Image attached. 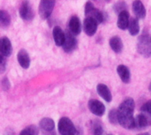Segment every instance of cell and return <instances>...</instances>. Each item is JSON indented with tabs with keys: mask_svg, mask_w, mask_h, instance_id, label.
<instances>
[{
	"mask_svg": "<svg viewBox=\"0 0 151 135\" xmlns=\"http://www.w3.org/2000/svg\"><path fill=\"white\" fill-rule=\"evenodd\" d=\"M135 103L133 98H126L121 104L119 105V109L117 110L118 112V119L119 124L127 129H134V112Z\"/></svg>",
	"mask_w": 151,
	"mask_h": 135,
	"instance_id": "6da1fadb",
	"label": "cell"
},
{
	"mask_svg": "<svg viewBox=\"0 0 151 135\" xmlns=\"http://www.w3.org/2000/svg\"><path fill=\"white\" fill-rule=\"evenodd\" d=\"M138 52L145 57H150L151 56V38L149 34H142L138 40L137 43Z\"/></svg>",
	"mask_w": 151,
	"mask_h": 135,
	"instance_id": "7a4b0ae2",
	"label": "cell"
},
{
	"mask_svg": "<svg viewBox=\"0 0 151 135\" xmlns=\"http://www.w3.org/2000/svg\"><path fill=\"white\" fill-rule=\"evenodd\" d=\"M58 130L61 135H73L76 132V127L68 118H61L58 124Z\"/></svg>",
	"mask_w": 151,
	"mask_h": 135,
	"instance_id": "3957f363",
	"label": "cell"
},
{
	"mask_svg": "<svg viewBox=\"0 0 151 135\" xmlns=\"http://www.w3.org/2000/svg\"><path fill=\"white\" fill-rule=\"evenodd\" d=\"M55 6V0H41L39 4V15L42 19H48Z\"/></svg>",
	"mask_w": 151,
	"mask_h": 135,
	"instance_id": "277c9868",
	"label": "cell"
},
{
	"mask_svg": "<svg viewBox=\"0 0 151 135\" xmlns=\"http://www.w3.org/2000/svg\"><path fill=\"white\" fill-rule=\"evenodd\" d=\"M85 15L87 17H90L95 19L97 23H102L104 21V16L102 11H100L98 9L95 8L93 4L91 2H87L85 5Z\"/></svg>",
	"mask_w": 151,
	"mask_h": 135,
	"instance_id": "5b68a950",
	"label": "cell"
},
{
	"mask_svg": "<svg viewBox=\"0 0 151 135\" xmlns=\"http://www.w3.org/2000/svg\"><path fill=\"white\" fill-rule=\"evenodd\" d=\"M149 126H151V116L142 112L134 118V129H142L144 127H147Z\"/></svg>",
	"mask_w": 151,
	"mask_h": 135,
	"instance_id": "8992f818",
	"label": "cell"
},
{
	"mask_svg": "<svg viewBox=\"0 0 151 135\" xmlns=\"http://www.w3.org/2000/svg\"><path fill=\"white\" fill-rule=\"evenodd\" d=\"M89 111L96 116L101 117L104 114L105 112V106L103 103H101L98 100L92 99L88 102V103Z\"/></svg>",
	"mask_w": 151,
	"mask_h": 135,
	"instance_id": "52a82bcc",
	"label": "cell"
},
{
	"mask_svg": "<svg viewBox=\"0 0 151 135\" xmlns=\"http://www.w3.org/2000/svg\"><path fill=\"white\" fill-rule=\"evenodd\" d=\"M76 45H77V41L74 38L73 34L70 31L66 32L65 34V41L62 45L64 50L67 53H70L76 48Z\"/></svg>",
	"mask_w": 151,
	"mask_h": 135,
	"instance_id": "ba28073f",
	"label": "cell"
},
{
	"mask_svg": "<svg viewBox=\"0 0 151 135\" xmlns=\"http://www.w3.org/2000/svg\"><path fill=\"white\" fill-rule=\"evenodd\" d=\"M19 16L25 20H30L34 18V12L28 1H23L19 8Z\"/></svg>",
	"mask_w": 151,
	"mask_h": 135,
	"instance_id": "9c48e42d",
	"label": "cell"
},
{
	"mask_svg": "<svg viewBox=\"0 0 151 135\" xmlns=\"http://www.w3.org/2000/svg\"><path fill=\"white\" fill-rule=\"evenodd\" d=\"M97 21L90 17H87L84 20V31L88 36H93L97 30Z\"/></svg>",
	"mask_w": 151,
	"mask_h": 135,
	"instance_id": "30bf717a",
	"label": "cell"
},
{
	"mask_svg": "<svg viewBox=\"0 0 151 135\" xmlns=\"http://www.w3.org/2000/svg\"><path fill=\"white\" fill-rule=\"evenodd\" d=\"M12 52V47L10 40L7 37L0 38V53L4 57L11 56Z\"/></svg>",
	"mask_w": 151,
	"mask_h": 135,
	"instance_id": "8fae6325",
	"label": "cell"
},
{
	"mask_svg": "<svg viewBox=\"0 0 151 135\" xmlns=\"http://www.w3.org/2000/svg\"><path fill=\"white\" fill-rule=\"evenodd\" d=\"M133 11L136 18L144 19L146 17V9L141 0H135L133 3Z\"/></svg>",
	"mask_w": 151,
	"mask_h": 135,
	"instance_id": "7c38bea8",
	"label": "cell"
},
{
	"mask_svg": "<svg viewBox=\"0 0 151 135\" xmlns=\"http://www.w3.org/2000/svg\"><path fill=\"white\" fill-rule=\"evenodd\" d=\"M129 13L127 10L121 11L119 13V17H118V22L117 25L119 27V28L125 30L128 27V24H129Z\"/></svg>",
	"mask_w": 151,
	"mask_h": 135,
	"instance_id": "4fadbf2b",
	"label": "cell"
},
{
	"mask_svg": "<svg viewBox=\"0 0 151 135\" xmlns=\"http://www.w3.org/2000/svg\"><path fill=\"white\" fill-rule=\"evenodd\" d=\"M96 90L98 95L107 103H111L112 100V96L111 93L109 89V88L104 85V84H98L96 87Z\"/></svg>",
	"mask_w": 151,
	"mask_h": 135,
	"instance_id": "5bb4252c",
	"label": "cell"
},
{
	"mask_svg": "<svg viewBox=\"0 0 151 135\" xmlns=\"http://www.w3.org/2000/svg\"><path fill=\"white\" fill-rule=\"evenodd\" d=\"M17 58H18V62H19V65L22 68L27 69L29 67V65H30V57H29L27 52L25 50H20L18 52Z\"/></svg>",
	"mask_w": 151,
	"mask_h": 135,
	"instance_id": "9a60e30c",
	"label": "cell"
},
{
	"mask_svg": "<svg viewBox=\"0 0 151 135\" xmlns=\"http://www.w3.org/2000/svg\"><path fill=\"white\" fill-rule=\"evenodd\" d=\"M69 30L73 35H77L81 31V24L77 16H73L69 21Z\"/></svg>",
	"mask_w": 151,
	"mask_h": 135,
	"instance_id": "2e32d148",
	"label": "cell"
},
{
	"mask_svg": "<svg viewBox=\"0 0 151 135\" xmlns=\"http://www.w3.org/2000/svg\"><path fill=\"white\" fill-rule=\"evenodd\" d=\"M117 72H118V74L119 76L120 77L121 80L124 82V83H129L130 82V80H131V73H130V71L129 69L124 65H120L118 66L117 68Z\"/></svg>",
	"mask_w": 151,
	"mask_h": 135,
	"instance_id": "e0dca14e",
	"label": "cell"
},
{
	"mask_svg": "<svg viewBox=\"0 0 151 135\" xmlns=\"http://www.w3.org/2000/svg\"><path fill=\"white\" fill-rule=\"evenodd\" d=\"M53 38L57 46H62L65 41V33L59 27H55L53 29Z\"/></svg>",
	"mask_w": 151,
	"mask_h": 135,
	"instance_id": "ac0fdd59",
	"label": "cell"
},
{
	"mask_svg": "<svg viewBox=\"0 0 151 135\" xmlns=\"http://www.w3.org/2000/svg\"><path fill=\"white\" fill-rule=\"evenodd\" d=\"M110 46L115 53H120L123 50V42L119 36H113L110 40Z\"/></svg>",
	"mask_w": 151,
	"mask_h": 135,
	"instance_id": "d6986e66",
	"label": "cell"
},
{
	"mask_svg": "<svg viewBox=\"0 0 151 135\" xmlns=\"http://www.w3.org/2000/svg\"><path fill=\"white\" fill-rule=\"evenodd\" d=\"M39 124H40V127L47 133L52 132L55 129V123L51 118H44L40 120Z\"/></svg>",
	"mask_w": 151,
	"mask_h": 135,
	"instance_id": "ffe728a7",
	"label": "cell"
},
{
	"mask_svg": "<svg viewBox=\"0 0 151 135\" xmlns=\"http://www.w3.org/2000/svg\"><path fill=\"white\" fill-rule=\"evenodd\" d=\"M128 30H129V34L131 35H137L140 32V26H139V22L138 19L135 18H132L129 20V24H128Z\"/></svg>",
	"mask_w": 151,
	"mask_h": 135,
	"instance_id": "44dd1931",
	"label": "cell"
},
{
	"mask_svg": "<svg viewBox=\"0 0 151 135\" xmlns=\"http://www.w3.org/2000/svg\"><path fill=\"white\" fill-rule=\"evenodd\" d=\"M10 23H11L10 14L4 10H0V28L7 27L10 25Z\"/></svg>",
	"mask_w": 151,
	"mask_h": 135,
	"instance_id": "7402d4cb",
	"label": "cell"
},
{
	"mask_svg": "<svg viewBox=\"0 0 151 135\" xmlns=\"http://www.w3.org/2000/svg\"><path fill=\"white\" fill-rule=\"evenodd\" d=\"M39 134V130L37 126H29L26 128H24L19 135H38Z\"/></svg>",
	"mask_w": 151,
	"mask_h": 135,
	"instance_id": "603a6c76",
	"label": "cell"
},
{
	"mask_svg": "<svg viewBox=\"0 0 151 135\" xmlns=\"http://www.w3.org/2000/svg\"><path fill=\"white\" fill-rule=\"evenodd\" d=\"M109 120L111 124L117 125L119 124V119H118V112L116 109H113L110 111L109 113Z\"/></svg>",
	"mask_w": 151,
	"mask_h": 135,
	"instance_id": "cb8c5ba5",
	"label": "cell"
},
{
	"mask_svg": "<svg viewBox=\"0 0 151 135\" xmlns=\"http://www.w3.org/2000/svg\"><path fill=\"white\" fill-rule=\"evenodd\" d=\"M103 134H104V128H103L102 125L100 124V122L96 121V124L94 125L93 135H103Z\"/></svg>",
	"mask_w": 151,
	"mask_h": 135,
	"instance_id": "d4e9b609",
	"label": "cell"
},
{
	"mask_svg": "<svg viewBox=\"0 0 151 135\" xmlns=\"http://www.w3.org/2000/svg\"><path fill=\"white\" fill-rule=\"evenodd\" d=\"M6 70V59L5 57L0 54V73H4Z\"/></svg>",
	"mask_w": 151,
	"mask_h": 135,
	"instance_id": "484cf974",
	"label": "cell"
},
{
	"mask_svg": "<svg viewBox=\"0 0 151 135\" xmlns=\"http://www.w3.org/2000/svg\"><path fill=\"white\" fill-rule=\"evenodd\" d=\"M142 111L145 112L151 116V100L148 101L142 107Z\"/></svg>",
	"mask_w": 151,
	"mask_h": 135,
	"instance_id": "4316f807",
	"label": "cell"
},
{
	"mask_svg": "<svg viewBox=\"0 0 151 135\" xmlns=\"http://www.w3.org/2000/svg\"><path fill=\"white\" fill-rule=\"evenodd\" d=\"M126 7H127V6H126V4H125L123 2H119V3H118V4L115 5V11H116V12L119 13V12L125 11V10H126Z\"/></svg>",
	"mask_w": 151,
	"mask_h": 135,
	"instance_id": "83f0119b",
	"label": "cell"
},
{
	"mask_svg": "<svg viewBox=\"0 0 151 135\" xmlns=\"http://www.w3.org/2000/svg\"><path fill=\"white\" fill-rule=\"evenodd\" d=\"M1 86H2V88H3L4 90H5V91L9 90V89H10V87H11L10 82H9V80H8L7 78L3 79V80H2V82H1Z\"/></svg>",
	"mask_w": 151,
	"mask_h": 135,
	"instance_id": "f1b7e54d",
	"label": "cell"
},
{
	"mask_svg": "<svg viewBox=\"0 0 151 135\" xmlns=\"http://www.w3.org/2000/svg\"><path fill=\"white\" fill-rule=\"evenodd\" d=\"M73 135H82V133H81V131L80 129H77L76 132H75V134Z\"/></svg>",
	"mask_w": 151,
	"mask_h": 135,
	"instance_id": "f546056e",
	"label": "cell"
},
{
	"mask_svg": "<svg viewBox=\"0 0 151 135\" xmlns=\"http://www.w3.org/2000/svg\"><path fill=\"white\" fill-rule=\"evenodd\" d=\"M138 135H150V134H148V133H143V134H140Z\"/></svg>",
	"mask_w": 151,
	"mask_h": 135,
	"instance_id": "4dcf8cb0",
	"label": "cell"
},
{
	"mask_svg": "<svg viewBox=\"0 0 151 135\" xmlns=\"http://www.w3.org/2000/svg\"><path fill=\"white\" fill-rule=\"evenodd\" d=\"M150 91L151 92V81H150Z\"/></svg>",
	"mask_w": 151,
	"mask_h": 135,
	"instance_id": "1f68e13d",
	"label": "cell"
},
{
	"mask_svg": "<svg viewBox=\"0 0 151 135\" xmlns=\"http://www.w3.org/2000/svg\"><path fill=\"white\" fill-rule=\"evenodd\" d=\"M108 135H113V134H108Z\"/></svg>",
	"mask_w": 151,
	"mask_h": 135,
	"instance_id": "d6a6232c",
	"label": "cell"
},
{
	"mask_svg": "<svg viewBox=\"0 0 151 135\" xmlns=\"http://www.w3.org/2000/svg\"><path fill=\"white\" fill-rule=\"evenodd\" d=\"M150 38H151V35H150Z\"/></svg>",
	"mask_w": 151,
	"mask_h": 135,
	"instance_id": "836d02e7",
	"label": "cell"
}]
</instances>
